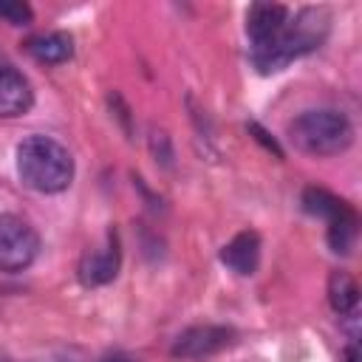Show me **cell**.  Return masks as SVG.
<instances>
[{
	"instance_id": "4fadbf2b",
	"label": "cell",
	"mask_w": 362,
	"mask_h": 362,
	"mask_svg": "<svg viewBox=\"0 0 362 362\" xmlns=\"http://www.w3.org/2000/svg\"><path fill=\"white\" fill-rule=\"evenodd\" d=\"M31 17H34V11L25 3H14V0H3L0 3V20L11 23V25H28Z\"/></svg>"
},
{
	"instance_id": "277c9868",
	"label": "cell",
	"mask_w": 362,
	"mask_h": 362,
	"mask_svg": "<svg viewBox=\"0 0 362 362\" xmlns=\"http://www.w3.org/2000/svg\"><path fill=\"white\" fill-rule=\"evenodd\" d=\"M303 204L311 215H320L328 223V243H331L334 252H348L354 246V240H356V215L342 198L311 187V189H305Z\"/></svg>"
},
{
	"instance_id": "9a60e30c",
	"label": "cell",
	"mask_w": 362,
	"mask_h": 362,
	"mask_svg": "<svg viewBox=\"0 0 362 362\" xmlns=\"http://www.w3.org/2000/svg\"><path fill=\"white\" fill-rule=\"evenodd\" d=\"M37 362H76V359H74V356H65V354H51V356L37 359Z\"/></svg>"
},
{
	"instance_id": "6da1fadb",
	"label": "cell",
	"mask_w": 362,
	"mask_h": 362,
	"mask_svg": "<svg viewBox=\"0 0 362 362\" xmlns=\"http://www.w3.org/2000/svg\"><path fill=\"white\" fill-rule=\"evenodd\" d=\"M17 175L25 187L54 195L71 187L74 181V158L68 147H62L51 136H28L17 147Z\"/></svg>"
},
{
	"instance_id": "8992f818",
	"label": "cell",
	"mask_w": 362,
	"mask_h": 362,
	"mask_svg": "<svg viewBox=\"0 0 362 362\" xmlns=\"http://www.w3.org/2000/svg\"><path fill=\"white\" fill-rule=\"evenodd\" d=\"M232 342V331L223 325H192L178 334L173 345V356L181 359H206L223 351Z\"/></svg>"
},
{
	"instance_id": "30bf717a",
	"label": "cell",
	"mask_w": 362,
	"mask_h": 362,
	"mask_svg": "<svg viewBox=\"0 0 362 362\" xmlns=\"http://www.w3.org/2000/svg\"><path fill=\"white\" fill-rule=\"evenodd\" d=\"M221 260L235 272V274H255L257 263H260V238L255 232H240L235 235L223 249H221Z\"/></svg>"
},
{
	"instance_id": "8fae6325",
	"label": "cell",
	"mask_w": 362,
	"mask_h": 362,
	"mask_svg": "<svg viewBox=\"0 0 362 362\" xmlns=\"http://www.w3.org/2000/svg\"><path fill=\"white\" fill-rule=\"evenodd\" d=\"M25 51L42 62V65H62L71 59L74 54V40L65 31H48V34H37L25 42Z\"/></svg>"
},
{
	"instance_id": "ba28073f",
	"label": "cell",
	"mask_w": 362,
	"mask_h": 362,
	"mask_svg": "<svg viewBox=\"0 0 362 362\" xmlns=\"http://www.w3.org/2000/svg\"><path fill=\"white\" fill-rule=\"evenodd\" d=\"M34 102L31 82L11 62L0 59V119L23 116Z\"/></svg>"
},
{
	"instance_id": "7a4b0ae2",
	"label": "cell",
	"mask_w": 362,
	"mask_h": 362,
	"mask_svg": "<svg viewBox=\"0 0 362 362\" xmlns=\"http://www.w3.org/2000/svg\"><path fill=\"white\" fill-rule=\"evenodd\" d=\"M288 136H291V141L300 153L325 158V156L345 153L351 147L354 124L342 110L314 107V110H303L288 124Z\"/></svg>"
},
{
	"instance_id": "5b68a950",
	"label": "cell",
	"mask_w": 362,
	"mask_h": 362,
	"mask_svg": "<svg viewBox=\"0 0 362 362\" xmlns=\"http://www.w3.org/2000/svg\"><path fill=\"white\" fill-rule=\"evenodd\" d=\"M40 238L34 226L17 215H0V272H23L34 263Z\"/></svg>"
},
{
	"instance_id": "52a82bcc",
	"label": "cell",
	"mask_w": 362,
	"mask_h": 362,
	"mask_svg": "<svg viewBox=\"0 0 362 362\" xmlns=\"http://www.w3.org/2000/svg\"><path fill=\"white\" fill-rule=\"evenodd\" d=\"M288 23V8L280 3H257L246 14V34L252 40V51L269 48L286 28Z\"/></svg>"
},
{
	"instance_id": "9c48e42d",
	"label": "cell",
	"mask_w": 362,
	"mask_h": 362,
	"mask_svg": "<svg viewBox=\"0 0 362 362\" xmlns=\"http://www.w3.org/2000/svg\"><path fill=\"white\" fill-rule=\"evenodd\" d=\"M119 272V243L110 235L107 243L102 249H90L85 252L82 263H79V280L85 286H105L116 277Z\"/></svg>"
},
{
	"instance_id": "3957f363",
	"label": "cell",
	"mask_w": 362,
	"mask_h": 362,
	"mask_svg": "<svg viewBox=\"0 0 362 362\" xmlns=\"http://www.w3.org/2000/svg\"><path fill=\"white\" fill-rule=\"evenodd\" d=\"M325 31H328V17H325V11L308 8V11L297 14L294 23L288 20L286 28H283V34H280L269 48L252 51V62H255V68H257L260 74H274V71L286 68L291 59H297V57L314 51V48L322 42Z\"/></svg>"
},
{
	"instance_id": "5bb4252c",
	"label": "cell",
	"mask_w": 362,
	"mask_h": 362,
	"mask_svg": "<svg viewBox=\"0 0 362 362\" xmlns=\"http://www.w3.org/2000/svg\"><path fill=\"white\" fill-rule=\"evenodd\" d=\"M99 362H136L133 356H124V354H107V356H102Z\"/></svg>"
},
{
	"instance_id": "2e32d148",
	"label": "cell",
	"mask_w": 362,
	"mask_h": 362,
	"mask_svg": "<svg viewBox=\"0 0 362 362\" xmlns=\"http://www.w3.org/2000/svg\"><path fill=\"white\" fill-rule=\"evenodd\" d=\"M0 362H8V359H0Z\"/></svg>"
},
{
	"instance_id": "7c38bea8",
	"label": "cell",
	"mask_w": 362,
	"mask_h": 362,
	"mask_svg": "<svg viewBox=\"0 0 362 362\" xmlns=\"http://www.w3.org/2000/svg\"><path fill=\"white\" fill-rule=\"evenodd\" d=\"M328 300H331V308H334L339 317L354 314L356 300H359V288H356L354 277L345 274V272H334L331 280H328Z\"/></svg>"
}]
</instances>
